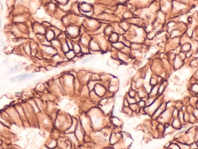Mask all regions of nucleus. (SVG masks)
I'll list each match as a JSON object with an SVG mask.
<instances>
[{"mask_svg": "<svg viewBox=\"0 0 198 149\" xmlns=\"http://www.w3.org/2000/svg\"><path fill=\"white\" fill-rule=\"evenodd\" d=\"M36 75L34 74H19V75L11 78L9 79L11 82H23L25 80H29L30 78H34Z\"/></svg>", "mask_w": 198, "mask_h": 149, "instance_id": "f257e3e1", "label": "nucleus"}, {"mask_svg": "<svg viewBox=\"0 0 198 149\" xmlns=\"http://www.w3.org/2000/svg\"><path fill=\"white\" fill-rule=\"evenodd\" d=\"M74 134H75L77 139L78 140V141H82L84 139V134L85 131L84 130V128L82 127V126L81 125V124L78 122V124L77 125V127L75 130H74Z\"/></svg>", "mask_w": 198, "mask_h": 149, "instance_id": "f03ea898", "label": "nucleus"}, {"mask_svg": "<svg viewBox=\"0 0 198 149\" xmlns=\"http://www.w3.org/2000/svg\"><path fill=\"white\" fill-rule=\"evenodd\" d=\"M94 93L97 94L98 96H101V95H105L106 93V90H105V88L104 86H101V84H96L95 86H94Z\"/></svg>", "mask_w": 198, "mask_h": 149, "instance_id": "7ed1b4c3", "label": "nucleus"}, {"mask_svg": "<svg viewBox=\"0 0 198 149\" xmlns=\"http://www.w3.org/2000/svg\"><path fill=\"white\" fill-rule=\"evenodd\" d=\"M171 126H172L175 130H180L182 127H183V124H182V123L177 117L173 118V121H172V123H171Z\"/></svg>", "mask_w": 198, "mask_h": 149, "instance_id": "20e7f679", "label": "nucleus"}, {"mask_svg": "<svg viewBox=\"0 0 198 149\" xmlns=\"http://www.w3.org/2000/svg\"><path fill=\"white\" fill-rule=\"evenodd\" d=\"M110 121H111V124H113L115 126V127H122V120L119 117H117V116H113V117H111Z\"/></svg>", "mask_w": 198, "mask_h": 149, "instance_id": "39448f33", "label": "nucleus"}, {"mask_svg": "<svg viewBox=\"0 0 198 149\" xmlns=\"http://www.w3.org/2000/svg\"><path fill=\"white\" fill-rule=\"evenodd\" d=\"M183 65V60L180 59L179 56L174 57V67L176 69H180Z\"/></svg>", "mask_w": 198, "mask_h": 149, "instance_id": "423d86ee", "label": "nucleus"}, {"mask_svg": "<svg viewBox=\"0 0 198 149\" xmlns=\"http://www.w3.org/2000/svg\"><path fill=\"white\" fill-rule=\"evenodd\" d=\"M89 48L91 51H99L100 50V46L98 43H96L95 41H94L93 40H90L89 42Z\"/></svg>", "mask_w": 198, "mask_h": 149, "instance_id": "0eeeda50", "label": "nucleus"}, {"mask_svg": "<svg viewBox=\"0 0 198 149\" xmlns=\"http://www.w3.org/2000/svg\"><path fill=\"white\" fill-rule=\"evenodd\" d=\"M67 134V137H68V139L69 141H70L71 143L73 144H75V145H77L78 144V140L77 139V137L75 136V134H74V133H70V134Z\"/></svg>", "mask_w": 198, "mask_h": 149, "instance_id": "6e6552de", "label": "nucleus"}, {"mask_svg": "<svg viewBox=\"0 0 198 149\" xmlns=\"http://www.w3.org/2000/svg\"><path fill=\"white\" fill-rule=\"evenodd\" d=\"M54 37H55V34L53 33V31L52 30H47L46 31V40L47 41H52L53 40H54Z\"/></svg>", "mask_w": 198, "mask_h": 149, "instance_id": "1a4fd4ad", "label": "nucleus"}, {"mask_svg": "<svg viewBox=\"0 0 198 149\" xmlns=\"http://www.w3.org/2000/svg\"><path fill=\"white\" fill-rule=\"evenodd\" d=\"M182 51L183 52H188V51H190V49H191V44H189V43H185V44H183L182 45Z\"/></svg>", "mask_w": 198, "mask_h": 149, "instance_id": "9d476101", "label": "nucleus"}, {"mask_svg": "<svg viewBox=\"0 0 198 149\" xmlns=\"http://www.w3.org/2000/svg\"><path fill=\"white\" fill-rule=\"evenodd\" d=\"M57 141L56 140H51L50 142H49V144H47V145H46L48 148L49 149H53V148H55L56 147H57Z\"/></svg>", "mask_w": 198, "mask_h": 149, "instance_id": "9b49d317", "label": "nucleus"}, {"mask_svg": "<svg viewBox=\"0 0 198 149\" xmlns=\"http://www.w3.org/2000/svg\"><path fill=\"white\" fill-rule=\"evenodd\" d=\"M75 53H74V51L73 50H70L68 52L65 53V55L66 57L68 58V59H73V58H74L76 56H75Z\"/></svg>", "mask_w": 198, "mask_h": 149, "instance_id": "f8f14e48", "label": "nucleus"}, {"mask_svg": "<svg viewBox=\"0 0 198 149\" xmlns=\"http://www.w3.org/2000/svg\"><path fill=\"white\" fill-rule=\"evenodd\" d=\"M69 34L71 35V36H76L77 34V30L75 28V27H74V26H70L69 27V31H67Z\"/></svg>", "mask_w": 198, "mask_h": 149, "instance_id": "ddd939ff", "label": "nucleus"}, {"mask_svg": "<svg viewBox=\"0 0 198 149\" xmlns=\"http://www.w3.org/2000/svg\"><path fill=\"white\" fill-rule=\"evenodd\" d=\"M113 46L114 47H115V49H117V50H122L123 47H125V45H124V44L123 43H121V42H115V43H114L113 44Z\"/></svg>", "mask_w": 198, "mask_h": 149, "instance_id": "4468645a", "label": "nucleus"}, {"mask_svg": "<svg viewBox=\"0 0 198 149\" xmlns=\"http://www.w3.org/2000/svg\"><path fill=\"white\" fill-rule=\"evenodd\" d=\"M97 84L95 81H93V80H90L88 82V89L90 91H92V90L94 89V86L95 85Z\"/></svg>", "mask_w": 198, "mask_h": 149, "instance_id": "2eb2a0df", "label": "nucleus"}, {"mask_svg": "<svg viewBox=\"0 0 198 149\" xmlns=\"http://www.w3.org/2000/svg\"><path fill=\"white\" fill-rule=\"evenodd\" d=\"M73 51L75 54H79L81 52V46L78 44H73Z\"/></svg>", "mask_w": 198, "mask_h": 149, "instance_id": "dca6fc26", "label": "nucleus"}, {"mask_svg": "<svg viewBox=\"0 0 198 149\" xmlns=\"http://www.w3.org/2000/svg\"><path fill=\"white\" fill-rule=\"evenodd\" d=\"M180 149H190V145L186 143H181V142H176Z\"/></svg>", "mask_w": 198, "mask_h": 149, "instance_id": "f3484780", "label": "nucleus"}, {"mask_svg": "<svg viewBox=\"0 0 198 149\" xmlns=\"http://www.w3.org/2000/svg\"><path fill=\"white\" fill-rule=\"evenodd\" d=\"M119 37V36H118V34H115V33L111 34V35L109 37V40L111 41V42H114V43H115V42L118 40V39H119V37Z\"/></svg>", "mask_w": 198, "mask_h": 149, "instance_id": "a211bd4d", "label": "nucleus"}, {"mask_svg": "<svg viewBox=\"0 0 198 149\" xmlns=\"http://www.w3.org/2000/svg\"><path fill=\"white\" fill-rule=\"evenodd\" d=\"M137 95V93L135 89H130L129 91H128V96L129 97H132V98H135Z\"/></svg>", "mask_w": 198, "mask_h": 149, "instance_id": "6ab92c4d", "label": "nucleus"}, {"mask_svg": "<svg viewBox=\"0 0 198 149\" xmlns=\"http://www.w3.org/2000/svg\"><path fill=\"white\" fill-rule=\"evenodd\" d=\"M169 149H180L178 144L177 143H175V142H170L169 145V147H168Z\"/></svg>", "mask_w": 198, "mask_h": 149, "instance_id": "aec40b11", "label": "nucleus"}, {"mask_svg": "<svg viewBox=\"0 0 198 149\" xmlns=\"http://www.w3.org/2000/svg\"><path fill=\"white\" fill-rule=\"evenodd\" d=\"M108 89L111 93H116L118 90H119V87H118V86H115V85H111Z\"/></svg>", "mask_w": 198, "mask_h": 149, "instance_id": "412c9836", "label": "nucleus"}, {"mask_svg": "<svg viewBox=\"0 0 198 149\" xmlns=\"http://www.w3.org/2000/svg\"><path fill=\"white\" fill-rule=\"evenodd\" d=\"M81 6H84V8H81L84 12H89L90 10H91V6L90 5H88V4H87V3H83L82 5H81Z\"/></svg>", "mask_w": 198, "mask_h": 149, "instance_id": "4be33fe9", "label": "nucleus"}, {"mask_svg": "<svg viewBox=\"0 0 198 149\" xmlns=\"http://www.w3.org/2000/svg\"><path fill=\"white\" fill-rule=\"evenodd\" d=\"M122 106H124V107H128V106H129V103H128L127 98H125L124 99H123Z\"/></svg>", "mask_w": 198, "mask_h": 149, "instance_id": "5701e85b", "label": "nucleus"}, {"mask_svg": "<svg viewBox=\"0 0 198 149\" xmlns=\"http://www.w3.org/2000/svg\"><path fill=\"white\" fill-rule=\"evenodd\" d=\"M105 149H114V148L112 147V146H111V147H107V148H105Z\"/></svg>", "mask_w": 198, "mask_h": 149, "instance_id": "b1692460", "label": "nucleus"}, {"mask_svg": "<svg viewBox=\"0 0 198 149\" xmlns=\"http://www.w3.org/2000/svg\"><path fill=\"white\" fill-rule=\"evenodd\" d=\"M196 77H197V78H198V71H197V72H196Z\"/></svg>", "mask_w": 198, "mask_h": 149, "instance_id": "393cba45", "label": "nucleus"}, {"mask_svg": "<svg viewBox=\"0 0 198 149\" xmlns=\"http://www.w3.org/2000/svg\"><path fill=\"white\" fill-rule=\"evenodd\" d=\"M196 143H197V146H198V140H197V141H196Z\"/></svg>", "mask_w": 198, "mask_h": 149, "instance_id": "a878e982", "label": "nucleus"}, {"mask_svg": "<svg viewBox=\"0 0 198 149\" xmlns=\"http://www.w3.org/2000/svg\"><path fill=\"white\" fill-rule=\"evenodd\" d=\"M1 143H2V141H1V140H0V145H1Z\"/></svg>", "mask_w": 198, "mask_h": 149, "instance_id": "bb28decb", "label": "nucleus"}, {"mask_svg": "<svg viewBox=\"0 0 198 149\" xmlns=\"http://www.w3.org/2000/svg\"><path fill=\"white\" fill-rule=\"evenodd\" d=\"M138 149H143V148H138Z\"/></svg>", "mask_w": 198, "mask_h": 149, "instance_id": "cd10ccee", "label": "nucleus"}, {"mask_svg": "<svg viewBox=\"0 0 198 149\" xmlns=\"http://www.w3.org/2000/svg\"><path fill=\"white\" fill-rule=\"evenodd\" d=\"M166 149H169V148H166Z\"/></svg>", "mask_w": 198, "mask_h": 149, "instance_id": "c85d7f7f", "label": "nucleus"}]
</instances>
